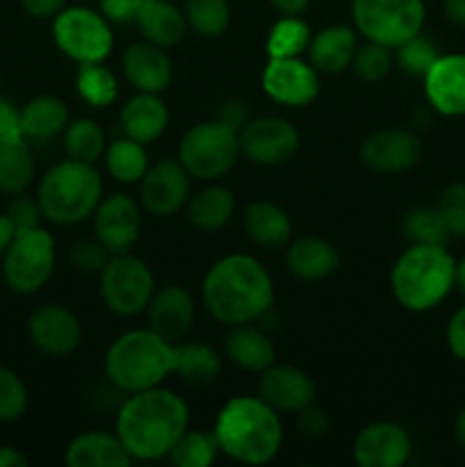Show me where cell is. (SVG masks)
Returning <instances> with one entry per match:
<instances>
[{
	"label": "cell",
	"mask_w": 465,
	"mask_h": 467,
	"mask_svg": "<svg viewBox=\"0 0 465 467\" xmlns=\"http://www.w3.org/2000/svg\"><path fill=\"white\" fill-rule=\"evenodd\" d=\"M55 46L76 64L103 62L114 48L109 21L87 7H64L53 18Z\"/></svg>",
	"instance_id": "30bf717a"
},
{
	"label": "cell",
	"mask_w": 465,
	"mask_h": 467,
	"mask_svg": "<svg viewBox=\"0 0 465 467\" xmlns=\"http://www.w3.org/2000/svg\"><path fill=\"white\" fill-rule=\"evenodd\" d=\"M187 26L205 39L222 36L231 26L228 0H185Z\"/></svg>",
	"instance_id": "f35d334b"
},
{
	"label": "cell",
	"mask_w": 465,
	"mask_h": 467,
	"mask_svg": "<svg viewBox=\"0 0 465 467\" xmlns=\"http://www.w3.org/2000/svg\"><path fill=\"white\" fill-rule=\"evenodd\" d=\"M36 201L44 219L57 226H73L96 213L103 201V178L94 164L68 158L44 173Z\"/></svg>",
	"instance_id": "8992f818"
},
{
	"label": "cell",
	"mask_w": 465,
	"mask_h": 467,
	"mask_svg": "<svg viewBox=\"0 0 465 467\" xmlns=\"http://www.w3.org/2000/svg\"><path fill=\"white\" fill-rule=\"evenodd\" d=\"M68 108L50 94L35 96L21 108V132L27 141H48L67 130Z\"/></svg>",
	"instance_id": "f546056e"
},
{
	"label": "cell",
	"mask_w": 465,
	"mask_h": 467,
	"mask_svg": "<svg viewBox=\"0 0 465 467\" xmlns=\"http://www.w3.org/2000/svg\"><path fill=\"white\" fill-rule=\"evenodd\" d=\"M258 392L278 413H301L317 400V386L294 365H269L260 372Z\"/></svg>",
	"instance_id": "d6986e66"
},
{
	"label": "cell",
	"mask_w": 465,
	"mask_h": 467,
	"mask_svg": "<svg viewBox=\"0 0 465 467\" xmlns=\"http://www.w3.org/2000/svg\"><path fill=\"white\" fill-rule=\"evenodd\" d=\"M451 237H465V182L445 187L436 203Z\"/></svg>",
	"instance_id": "ee69618b"
},
{
	"label": "cell",
	"mask_w": 465,
	"mask_h": 467,
	"mask_svg": "<svg viewBox=\"0 0 465 467\" xmlns=\"http://www.w3.org/2000/svg\"><path fill=\"white\" fill-rule=\"evenodd\" d=\"M176 372V345L153 328L121 333L105 354V377L119 392L150 390Z\"/></svg>",
	"instance_id": "277c9868"
},
{
	"label": "cell",
	"mask_w": 465,
	"mask_h": 467,
	"mask_svg": "<svg viewBox=\"0 0 465 467\" xmlns=\"http://www.w3.org/2000/svg\"><path fill=\"white\" fill-rule=\"evenodd\" d=\"M249 108H246V103L244 100H237V99H232V100H226V103L222 105V109H219V121H223L226 123V126H231L232 130H237L240 132L242 128L246 126V123L251 121L249 119Z\"/></svg>",
	"instance_id": "f907efd6"
},
{
	"label": "cell",
	"mask_w": 465,
	"mask_h": 467,
	"mask_svg": "<svg viewBox=\"0 0 465 467\" xmlns=\"http://www.w3.org/2000/svg\"><path fill=\"white\" fill-rule=\"evenodd\" d=\"M30 340L41 354L62 358L73 354L82 342V324L73 310L59 304L39 306L27 322Z\"/></svg>",
	"instance_id": "2e32d148"
},
{
	"label": "cell",
	"mask_w": 465,
	"mask_h": 467,
	"mask_svg": "<svg viewBox=\"0 0 465 467\" xmlns=\"http://www.w3.org/2000/svg\"><path fill=\"white\" fill-rule=\"evenodd\" d=\"M454 287H459L465 295V258L460 263H456V276H454Z\"/></svg>",
	"instance_id": "91938a15"
},
{
	"label": "cell",
	"mask_w": 465,
	"mask_h": 467,
	"mask_svg": "<svg viewBox=\"0 0 465 467\" xmlns=\"http://www.w3.org/2000/svg\"><path fill=\"white\" fill-rule=\"evenodd\" d=\"M219 451L244 465H264L283 445V424L263 397H232L214 422Z\"/></svg>",
	"instance_id": "3957f363"
},
{
	"label": "cell",
	"mask_w": 465,
	"mask_h": 467,
	"mask_svg": "<svg viewBox=\"0 0 465 467\" xmlns=\"http://www.w3.org/2000/svg\"><path fill=\"white\" fill-rule=\"evenodd\" d=\"M27 409V388L14 369L0 368V422H16Z\"/></svg>",
	"instance_id": "7bdbcfd3"
},
{
	"label": "cell",
	"mask_w": 465,
	"mask_h": 467,
	"mask_svg": "<svg viewBox=\"0 0 465 467\" xmlns=\"http://www.w3.org/2000/svg\"><path fill=\"white\" fill-rule=\"evenodd\" d=\"M456 260L445 246L410 244L390 272L392 296L410 313L436 308L454 287Z\"/></svg>",
	"instance_id": "5b68a950"
},
{
	"label": "cell",
	"mask_w": 465,
	"mask_h": 467,
	"mask_svg": "<svg viewBox=\"0 0 465 467\" xmlns=\"http://www.w3.org/2000/svg\"><path fill=\"white\" fill-rule=\"evenodd\" d=\"M146 315H149V328L178 345L194 327L196 306L185 287L164 285L153 292L146 306Z\"/></svg>",
	"instance_id": "44dd1931"
},
{
	"label": "cell",
	"mask_w": 465,
	"mask_h": 467,
	"mask_svg": "<svg viewBox=\"0 0 465 467\" xmlns=\"http://www.w3.org/2000/svg\"><path fill=\"white\" fill-rule=\"evenodd\" d=\"M401 231L410 244L422 246H447L451 237L436 205H418L408 210L401 219Z\"/></svg>",
	"instance_id": "d590c367"
},
{
	"label": "cell",
	"mask_w": 465,
	"mask_h": 467,
	"mask_svg": "<svg viewBox=\"0 0 465 467\" xmlns=\"http://www.w3.org/2000/svg\"><path fill=\"white\" fill-rule=\"evenodd\" d=\"M201 296L217 322L226 327L258 322L274 308V283L264 265L249 254H231L208 269Z\"/></svg>",
	"instance_id": "7a4b0ae2"
},
{
	"label": "cell",
	"mask_w": 465,
	"mask_h": 467,
	"mask_svg": "<svg viewBox=\"0 0 465 467\" xmlns=\"http://www.w3.org/2000/svg\"><path fill=\"white\" fill-rule=\"evenodd\" d=\"M27 459L16 447H0V467H26Z\"/></svg>",
	"instance_id": "6f0895ef"
},
{
	"label": "cell",
	"mask_w": 465,
	"mask_h": 467,
	"mask_svg": "<svg viewBox=\"0 0 465 467\" xmlns=\"http://www.w3.org/2000/svg\"><path fill=\"white\" fill-rule=\"evenodd\" d=\"M226 358L235 368L244 372H264L269 365L276 363V349L263 327L253 324H237L232 331L226 336Z\"/></svg>",
	"instance_id": "484cf974"
},
{
	"label": "cell",
	"mask_w": 465,
	"mask_h": 467,
	"mask_svg": "<svg viewBox=\"0 0 465 467\" xmlns=\"http://www.w3.org/2000/svg\"><path fill=\"white\" fill-rule=\"evenodd\" d=\"M135 23L144 39L160 46V48H171V46L181 44L187 35V27H190L185 12H181L169 0H149L141 7Z\"/></svg>",
	"instance_id": "f1b7e54d"
},
{
	"label": "cell",
	"mask_w": 465,
	"mask_h": 467,
	"mask_svg": "<svg viewBox=\"0 0 465 467\" xmlns=\"http://www.w3.org/2000/svg\"><path fill=\"white\" fill-rule=\"evenodd\" d=\"M64 149L68 158L80 160V162L94 164L96 160L103 158L105 149V132L94 119H78L71 121L64 130Z\"/></svg>",
	"instance_id": "8d00e7d4"
},
{
	"label": "cell",
	"mask_w": 465,
	"mask_h": 467,
	"mask_svg": "<svg viewBox=\"0 0 465 467\" xmlns=\"http://www.w3.org/2000/svg\"><path fill=\"white\" fill-rule=\"evenodd\" d=\"M232 213H235V196L223 185L203 187L187 201V219L196 231H222L231 222Z\"/></svg>",
	"instance_id": "4dcf8cb0"
},
{
	"label": "cell",
	"mask_w": 465,
	"mask_h": 467,
	"mask_svg": "<svg viewBox=\"0 0 465 467\" xmlns=\"http://www.w3.org/2000/svg\"><path fill=\"white\" fill-rule=\"evenodd\" d=\"M105 164H108L109 176L123 185H132L144 178L149 169V155H146V144L130 140V137H117L105 149Z\"/></svg>",
	"instance_id": "836d02e7"
},
{
	"label": "cell",
	"mask_w": 465,
	"mask_h": 467,
	"mask_svg": "<svg viewBox=\"0 0 465 467\" xmlns=\"http://www.w3.org/2000/svg\"><path fill=\"white\" fill-rule=\"evenodd\" d=\"M219 442L214 431H190L187 429L181 441L173 445L167 459L178 467H208L217 461Z\"/></svg>",
	"instance_id": "ab89813d"
},
{
	"label": "cell",
	"mask_w": 465,
	"mask_h": 467,
	"mask_svg": "<svg viewBox=\"0 0 465 467\" xmlns=\"http://www.w3.org/2000/svg\"><path fill=\"white\" fill-rule=\"evenodd\" d=\"M222 372V358L217 351L201 342H178L176 372L190 386H208Z\"/></svg>",
	"instance_id": "1f68e13d"
},
{
	"label": "cell",
	"mask_w": 465,
	"mask_h": 467,
	"mask_svg": "<svg viewBox=\"0 0 465 467\" xmlns=\"http://www.w3.org/2000/svg\"><path fill=\"white\" fill-rule=\"evenodd\" d=\"M57 263L55 237L44 228L16 233L3 255V276L16 295H35L50 281Z\"/></svg>",
	"instance_id": "9c48e42d"
},
{
	"label": "cell",
	"mask_w": 465,
	"mask_h": 467,
	"mask_svg": "<svg viewBox=\"0 0 465 467\" xmlns=\"http://www.w3.org/2000/svg\"><path fill=\"white\" fill-rule=\"evenodd\" d=\"M442 9L454 26L465 27V0H442Z\"/></svg>",
	"instance_id": "11a10c76"
},
{
	"label": "cell",
	"mask_w": 465,
	"mask_h": 467,
	"mask_svg": "<svg viewBox=\"0 0 465 467\" xmlns=\"http://www.w3.org/2000/svg\"><path fill=\"white\" fill-rule=\"evenodd\" d=\"M447 345L456 358L465 360V306H460L447 324Z\"/></svg>",
	"instance_id": "681fc988"
},
{
	"label": "cell",
	"mask_w": 465,
	"mask_h": 467,
	"mask_svg": "<svg viewBox=\"0 0 465 467\" xmlns=\"http://www.w3.org/2000/svg\"><path fill=\"white\" fill-rule=\"evenodd\" d=\"M310 27L301 16H283L267 36L269 57H301L308 50Z\"/></svg>",
	"instance_id": "74e56055"
},
{
	"label": "cell",
	"mask_w": 465,
	"mask_h": 467,
	"mask_svg": "<svg viewBox=\"0 0 465 467\" xmlns=\"http://www.w3.org/2000/svg\"><path fill=\"white\" fill-rule=\"evenodd\" d=\"M296 415H299V429L305 433V436L317 438V436H324V433L328 431L326 413L319 409H315V404L308 406V409H304L301 413H296Z\"/></svg>",
	"instance_id": "816d5d0a"
},
{
	"label": "cell",
	"mask_w": 465,
	"mask_h": 467,
	"mask_svg": "<svg viewBox=\"0 0 465 467\" xmlns=\"http://www.w3.org/2000/svg\"><path fill=\"white\" fill-rule=\"evenodd\" d=\"M112 258L108 249L98 240H78L71 249V263L82 274H98L105 269L108 260Z\"/></svg>",
	"instance_id": "f6af8a7d"
},
{
	"label": "cell",
	"mask_w": 465,
	"mask_h": 467,
	"mask_svg": "<svg viewBox=\"0 0 465 467\" xmlns=\"http://www.w3.org/2000/svg\"><path fill=\"white\" fill-rule=\"evenodd\" d=\"M14 237H16V228H14L12 219L7 217V213L0 214V255H5V251L9 249Z\"/></svg>",
	"instance_id": "9f6ffc18"
},
{
	"label": "cell",
	"mask_w": 465,
	"mask_h": 467,
	"mask_svg": "<svg viewBox=\"0 0 465 467\" xmlns=\"http://www.w3.org/2000/svg\"><path fill=\"white\" fill-rule=\"evenodd\" d=\"M240 150V132L232 130L223 121H201L182 135L178 160L191 178L199 181H217L226 176L237 164Z\"/></svg>",
	"instance_id": "52a82bcc"
},
{
	"label": "cell",
	"mask_w": 465,
	"mask_h": 467,
	"mask_svg": "<svg viewBox=\"0 0 465 467\" xmlns=\"http://www.w3.org/2000/svg\"><path fill=\"white\" fill-rule=\"evenodd\" d=\"M356 48H358V32L349 26H328L310 36L308 62L319 73H342L351 68Z\"/></svg>",
	"instance_id": "cb8c5ba5"
},
{
	"label": "cell",
	"mask_w": 465,
	"mask_h": 467,
	"mask_svg": "<svg viewBox=\"0 0 465 467\" xmlns=\"http://www.w3.org/2000/svg\"><path fill=\"white\" fill-rule=\"evenodd\" d=\"M285 265L299 281L317 283L340 267V251L322 237H301L287 249Z\"/></svg>",
	"instance_id": "4316f807"
},
{
	"label": "cell",
	"mask_w": 465,
	"mask_h": 467,
	"mask_svg": "<svg viewBox=\"0 0 465 467\" xmlns=\"http://www.w3.org/2000/svg\"><path fill=\"white\" fill-rule=\"evenodd\" d=\"M96 240L109 254H128L141 235V210L128 194H109L94 213Z\"/></svg>",
	"instance_id": "9a60e30c"
},
{
	"label": "cell",
	"mask_w": 465,
	"mask_h": 467,
	"mask_svg": "<svg viewBox=\"0 0 465 467\" xmlns=\"http://www.w3.org/2000/svg\"><path fill=\"white\" fill-rule=\"evenodd\" d=\"M322 73L301 57H269L263 71L264 94L285 108H305L319 96Z\"/></svg>",
	"instance_id": "4fadbf2b"
},
{
	"label": "cell",
	"mask_w": 465,
	"mask_h": 467,
	"mask_svg": "<svg viewBox=\"0 0 465 467\" xmlns=\"http://www.w3.org/2000/svg\"><path fill=\"white\" fill-rule=\"evenodd\" d=\"M301 144L299 130L283 117L251 119L240 130V150L260 167L290 162Z\"/></svg>",
	"instance_id": "7c38bea8"
},
{
	"label": "cell",
	"mask_w": 465,
	"mask_h": 467,
	"mask_svg": "<svg viewBox=\"0 0 465 467\" xmlns=\"http://www.w3.org/2000/svg\"><path fill=\"white\" fill-rule=\"evenodd\" d=\"M187 429L190 409L185 400L160 386L128 395L117 413V436L132 461L167 459Z\"/></svg>",
	"instance_id": "6da1fadb"
},
{
	"label": "cell",
	"mask_w": 465,
	"mask_h": 467,
	"mask_svg": "<svg viewBox=\"0 0 465 467\" xmlns=\"http://www.w3.org/2000/svg\"><path fill=\"white\" fill-rule=\"evenodd\" d=\"M21 7L32 18H55L67 7V0H21Z\"/></svg>",
	"instance_id": "f5cc1de1"
},
{
	"label": "cell",
	"mask_w": 465,
	"mask_h": 467,
	"mask_svg": "<svg viewBox=\"0 0 465 467\" xmlns=\"http://www.w3.org/2000/svg\"><path fill=\"white\" fill-rule=\"evenodd\" d=\"M424 94L442 117H465V55H440L424 76Z\"/></svg>",
	"instance_id": "ffe728a7"
},
{
	"label": "cell",
	"mask_w": 465,
	"mask_h": 467,
	"mask_svg": "<svg viewBox=\"0 0 465 467\" xmlns=\"http://www.w3.org/2000/svg\"><path fill=\"white\" fill-rule=\"evenodd\" d=\"M413 442L397 422H372L356 436L351 454L360 467H401L408 463Z\"/></svg>",
	"instance_id": "e0dca14e"
},
{
	"label": "cell",
	"mask_w": 465,
	"mask_h": 467,
	"mask_svg": "<svg viewBox=\"0 0 465 467\" xmlns=\"http://www.w3.org/2000/svg\"><path fill=\"white\" fill-rule=\"evenodd\" d=\"M123 73L137 91L162 94L173 80V64L164 48L150 41H135L123 53Z\"/></svg>",
	"instance_id": "7402d4cb"
},
{
	"label": "cell",
	"mask_w": 465,
	"mask_h": 467,
	"mask_svg": "<svg viewBox=\"0 0 465 467\" xmlns=\"http://www.w3.org/2000/svg\"><path fill=\"white\" fill-rule=\"evenodd\" d=\"M274 5V9L283 14V16H301L305 9L310 7L313 0H269Z\"/></svg>",
	"instance_id": "db71d44e"
},
{
	"label": "cell",
	"mask_w": 465,
	"mask_h": 467,
	"mask_svg": "<svg viewBox=\"0 0 465 467\" xmlns=\"http://www.w3.org/2000/svg\"><path fill=\"white\" fill-rule=\"evenodd\" d=\"M149 0H100V14L109 23H135Z\"/></svg>",
	"instance_id": "7dc6e473"
},
{
	"label": "cell",
	"mask_w": 465,
	"mask_h": 467,
	"mask_svg": "<svg viewBox=\"0 0 465 467\" xmlns=\"http://www.w3.org/2000/svg\"><path fill=\"white\" fill-rule=\"evenodd\" d=\"M169 126V108L160 94L137 91L121 108V130L130 140L153 144Z\"/></svg>",
	"instance_id": "d4e9b609"
},
{
	"label": "cell",
	"mask_w": 465,
	"mask_h": 467,
	"mask_svg": "<svg viewBox=\"0 0 465 467\" xmlns=\"http://www.w3.org/2000/svg\"><path fill=\"white\" fill-rule=\"evenodd\" d=\"M64 463L68 467H130L132 456L117 431H87L68 442Z\"/></svg>",
	"instance_id": "603a6c76"
},
{
	"label": "cell",
	"mask_w": 465,
	"mask_h": 467,
	"mask_svg": "<svg viewBox=\"0 0 465 467\" xmlns=\"http://www.w3.org/2000/svg\"><path fill=\"white\" fill-rule=\"evenodd\" d=\"M21 109L9 99L0 96V144L21 140Z\"/></svg>",
	"instance_id": "c3c4849f"
},
{
	"label": "cell",
	"mask_w": 465,
	"mask_h": 467,
	"mask_svg": "<svg viewBox=\"0 0 465 467\" xmlns=\"http://www.w3.org/2000/svg\"><path fill=\"white\" fill-rule=\"evenodd\" d=\"M76 89L85 103L91 108H108L117 100L119 82L114 73L103 62L78 64L76 73Z\"/></svg>",
	"instance_id": "e575fe53"
},
{
	"label": "cell",
	"mask_w": 465,
	"mask_h": 467,
	"mask_svg": "<svg viewBox=\"0 0 465 467\" xmlns=\"http://www.w3.org/2000/svg\"><path fill=\"white\" fill-rule=\"evenodd\" d=\"M351 18L360 36L397 48L422 32L427 7L424 0H351Z\"/></svg>",
	"instance_id": "ba28073f"
},
{
	"label": "cell",
	"mask_w": 465,
	"mask_h": 467,
	"mask_svg": "<svg viewBox=\"0 0 465 467\" xmlns=\"http://www.w3.org/2000/svg\"><path fill=\"white\" fill-rule=\"evenodd\" d=\"M244 233L263 249H281L292 237V219L274 201H255L244 210Z\"/></svg>",
	"instance_id": "83f0119b"
},
{
	"label": "cell",
	"mask_w": 465,
	"mask_h": 467,
	"mask_svg": "<svg viewBox=\"0 0 465 467\" xmlns=\"http://www.w3.org/2000/svg\"><path fill=\"white\" fill-rule=\"evenodd\" d=\"M140 194L146 213L155 217H171L190 201L191 176L181 160H160L146 169L140 181Z\"/></svg>",
	"instance_id": "5bb4252c"
},
{
	"label": "cell",
	"mask_w": 465,
	"mask_h": 467,
	"mask_svg": "<svg viewBox=\"0 0 465 467\" xmlns=\"http://www.w3.org/2000/svg\"><path fill=\"white\" fill-rule=\"evenodd\" d=\"M35 178V158L27 140L0 144V192L7 196L21 194Z\"/></svg>",
	"instance_id": "d6a6232c"
},
{
	"label": "cell",
	"mask_w": 465,
	"mask_h": 467,
	"mask_svg": "<svg viewBox=\"0 0 465 467\" xmlns=\"http://www.w3.org/2000/svg\"><path fill=\"white\" fill-rule=\"evenodd\" d=\"M438 57H440V53H438L436 44L429 36H424L422 32L397 46V64H399L401 71L413 78L427 76L429 68L433 67Z\"/></svg>",
	"instance_id": "b9f144b4"
},
{
	"label": "cell",
	"mask_w": 465,
	"mask_h": 467,
	"mask_svg": "<svg viewBox=\"0 0 465 467\" xmlns=\"http://www.w3.org/2000/svg\"><path fill=\"white\" fill-rule=\"evenodd\" d=\"M155 292V278L149 265L128 254H114L100 272L103 304L119 317H135L144 313Z\"/></svg>",
	"instance_id": "8fae6325"
},
{
	"label": "cell",
	"mask_w": 465,
	"mask_h": 467,
	"mask_svg": "<svg viewBox=\"0 0 465 467\" xmlns=\"http://www.w3.org/2000/svg\"><path fill=\"white\" fill-rule=\"evenodd\" d=\"M392 64H395L392 48L367 39H365V44H360L356 48L354 59H351V68H354L356 76L363 82H369V85L388 78V73L392 71Z\"/></svg>",
	"instance_id": "60d3db41"
},
{
	"label": "cell",
	"mask_w": 465,
	"mask_h": 467,
	"mask_svg": "<svg viewBox=\"0 0 465 467\" xmlns=\"http://www.w3.org/2000/svg\"><path fill=\"white\" fill-rule=\"evenodd\" d=\"M454 431H456V441H459V445L465 450V409L460 410L459 418H456Z\"/></svg>",
	"instance_id": "680465c9"
},
{
	"label": "cell",
	"mask_w": 465,
	"mask_h": 467,
	"mask_svg": "<svg viewBox=\"0 0 465 467\" xmlns=\"http://www.w3.org/2000/svg\"><path fill=\"white\" fill-rule=\"evenodd\" d=\"M7 217L12 219L16 233H26V231H32V228L41 226L44 213H41L39 201L32 199V196H26L21 192V194H14L12 201H9Z\"/></svg>",
	"instance_id": "bcb514c9"
},
{
	"label": "cell",
	"mask_w": 465,
	"mask_h": 467,
	"mask_svg": "<svg viewBox=\"0 0 465 467\" xmlns=\"http://www.w3.org/2000/svg\"><path fill=\"white\" fill-rule=\"evenodd\" d=\"M360 160L377 173H406L422 160V144L410 130L388 128L360 144Z\"/></svg>",
	"instance_id": "ac0fdd59"
}]
</instances>
